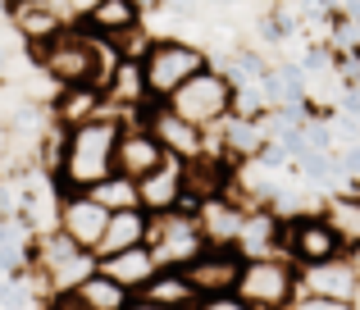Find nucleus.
<instances>
[{"instance_id": "2f4dec72", "label": "nucleus", "mask_w": 360, "mask_h": 310, "mask_svg": "<svg viewBox=\"0 0 360 310\" xmlns=\"http://www.w3.org/2000/svg\"><path fill=\"white\" fill-rule=\"evenodd\" d=\"M128 310H169V306H155V302H146V297H132Z\"/></svg>"}, {"instance_id": "bb28decb", "label": "nucleus", "mask_w": 360, "mask_h": 310, "mask_svg": "<svg viewBox=\"0 0 360 310\" xmlns=\"http://www.w3.org/2000/svg\"><path fill=\"white\" fill-rule=\"evenodd\" d=\"M306 142H310V151H338L333 146V128L324 124V119H306Z\"/></svg>"}, {"instance_id": "0eeeda50", "label": "nucleus", "mask_w": 360, "mask_h": 310, "mask_svg": "<svg viewBox=\"0 0 360 310\" xmlns=\"http://www.w3.org/2000/svg\"><path fill=\"white\" fill-rule=\"evenodd\" d=\"M238 297L251 310H288L297 297V265L288 256H260L246 260L238 278Z\"/></svg>"}, {"instance_id": "c85d7f7f", "label": "nucleus", "mask_w": 360, "mask_h": 310, "mask_svg": "<svg viewBox=\"0 0 360 310\" xmlns=\"http://www.w3.org/2000/svg\"><path fill=\"white\" fill-rule=\"evenodd\" d=\"M288 310H356L352 302H333V297H310V292H297Z\"/></svg>"}, {"instance_id": "412c9836", "label": "nucleus", "mask_w": 360, "mask_h": 310, "mask_svg": "<svg viewBox=\"0 0 360 310\" xmlns=\"http://www.w3.org/2000/svg\"><path fill=\"white\" fill-rule=\"evenodd\" d=\"M146 238H150V214L146 210H119V214H110V224H105V238H101V247H96V260L132 251V247H146Z\"/></svg>"}, {"instance_id": "ddd939ff", "label": "nucleus", "mask_w": 360, "mask_h": 310, "mask_svg": "<svg viewBox=\"0 0 360 310\" xmlns=\"http://www.w3.org/2000/svg\"><path fill=\"white\" fill-rule=\"evenodd\" d=\"M169 151L155 142V133H146L141 124H123L119 133V146H115V174L123 178H146L150 169H160V160H165Z\"/></svg>"}, {"instance_id": "4468645a", "label": "nucleus", "mask_w": 360, "mask_h": 310, "mask_svg": "<svg viewBox=\"0 0 360 310\" xmlns=\"http://www.w3.org/2000/svg\"><path fill=\"white\" fill-rule=\"evenodd\" d=\"M246 210H251V205H246L242 196L224 192V196L201 201L196 224H201V233H205V242H210V247H233V242H238V233H242V224H246Z\"/></svg>"}, {"instance_id": "1a4fd4ad", "label": "nucleus", "mask_w": 360, "mask_h": 310, "mask_svg": "<svg viewBox=\"0 0 360 310\" xmlns=\"http://www.w3.org/2000/svg\"><path fill=\"white\" fill-rule=\"evenodd\" d=\"M132 124H141L146 133H155V142L165 146L169 155H178V160H196V155H205V133H201V128H192L187 119H178L174 110H169L165 101H155V96L137 105Z\"/></svg>"}, {"instance_id": "aec40b11", "label": "nucleus", "mask_w": 360, "mask_h": 310, "mask_svg": "<svg viewBox=\"0 0 360 310\" xmlns=\"http://www.w3.org/2000/svg\"><path fill=\"white\" fill-rule=\"evenodd\" d=\"M5 14H9L14 32L23 37L27 46H41V41H51V37H60L64 27H69V23L60 18V9L51 5V0H32V5H9Z\"/></svg>"}, {"instance_id": "f704fd0d", "label": "nucleus", "mask_w": 360, "mask_h": 310, "mask_svg": "<svg viewBox=\"0 0 360 310\" xmlns=\"http://www.w3.org/2000/svg\"><path fill=\"white\" fill-rule=\"evenodd\" d=\"M0 310H5V306H0Z\"/></svg>"}, {"instance_id": "5701e85b", "label": "nucleus", "mask_w": 360, "mask_h": 310, "mask_svg": "<svg viewBox=\"0 0 360 310\" xmlns=\"http://www.w3.org/2000/svg\"><path fill=\"white\" fill-rule=\"evenodd\" d=\"M73 297H78L87 310H128L132 306V292H123L115 278H105L101 269L91 278H82V283L73 288Z\"/></svg>"}, {"instance_id": "f3484780", "label": "nucleus", "mask_w": 360, "mask_h": 310, "mask_svg": "<svg viewBox=\"0 0 360 310\" xmlns=\"http://www.w3.org/2000/svg\"><path fill=\"white\" fill-rule=\"evenodd\" d=\"M110 101H105V87H60L51 96V119L55 128H78V124H91V119L110 115Z\"/></svg>"}, {"instance_id": "39448f33", "label": "nucleus", "mask_w": 360, "mask_h": 310, "mask_svg": "<svg viewBox=\"0 0 360 310\" xmlns=\"http://www.w3.org/2000/svg\"><path fill=\"white\" fill-rule=\"evenodd\" d=\"M165 105L174 110L178 119H187L192 128L210 133V128L224 124V119H233V78L219 69V64H210V69L196 73L192 82H183Z\"/></svg>"}, {"instance_id": "6e6552de", "label": "nucleus", "mask_w": 360, "mask_h": 310, "mask_svg": "<svg viewBox=\"0 0 360 310\" xmlns=\"http://www.w3.org/2000/svg\"><path fill=\"white\" fill-rule=\"evenodd\" d=\"M146 247L155 251L160 269H187L205 247H210V242H205L201 224H196L192 214H150Z\"/></svg>"}, {"instance_id": "4be33fe9", "label": "nucleus", "mask_w": 360, "mask_h": 310, "mask_svg": "<svg viewBox=\"0 0 360 310\" xmlns=\"http://www.w3.org/2000/svg\"><path fill=\"white\" fill-rule=\"evenodd\" d=\"M141 297L155 302V306H169V310H192L196 302H201V292L192 288V278H187L183 269H160Z\"/></svg>"}, {"instance_id": "a211bd4d", "label": "nucleus", "mask_w": 360, "mask_h": 310, "mask_svg": "<svg viewBox=\"0 0 360 310\" xmlns=\"http://www.w3.org/2000/svg\"><path fill=\"white\" fill-rule=\"evenodd\" d=\"M101 274L115 278L123 292L141 297L150 288V278L160 274V260L150 247H132V251H119V256H101Z\"/></svg>"}, {"instance_id": "2eb2a0df", "label": "nucleus", "mask_w": 360, "mask_h": 310, "mask_svg": "<svg viewBox=\"0 0 360 310\" xmlns=\"http://www.w3.org/2000/svg\"><path fill=\"white\" fill-rule=\"evenodd\" d=\"M183 169H187V160H178V155L160 160V169H150V174L137 183L141 210L146 214H174L178 201H183Z\"/></svg>"}, {"instance_id": "c756f323", "label": "nucleus", "mask_w": 360, "mask_h": 310, "mask_svg": "<svg viewBox=\"0 0 360 310\" xmlns=\"http://www.w3.org/2000/svg\"><path fill=\"white\" fill-rule=\"evenodd\" d=\"M192 310H251V306H246L238 292H219V297H201Z\"/></svg>"}, {"instance_id": "473e14b6", "label": "nucleus", "mask_w": 360, "mask_h": 310, "mask_svg": "<svg viewBox=\"0 0 360 310\" xmlns=\"http://www.w3.org/2000/svg\"><path fill=\"white\" fill-rule=\"evenodd\" d=\"M5 5H32V0H5Z\"/></svg>"}, {"instance_id": "72a5a7b5", "label": "nucleus", "mask_w": 360, "mask_h": 310, "mask_svg": "<svg viewBox=\"0 0 360 310\" xmlns=\"http://www.w3.org/2000/svg\"><path fill=\"white\" fill-rule=\"evenodd\" d=\"M352 306H356V310H360V292H356V302H352Z\"/></svg>"}, {"instance_id": "7c9ffc66", "label": "nucleus", "mask_w": 360, "mask_h": 310, "mask_svg": "<svg viewBox=\"0 0 360 310\" xmlns=\"http://www.w3.org/2000/svg\"><path fill=\"white\" fill-rule=\"evenodd\" d=\"M46 310H87V306H82L73 292H60V297H46Z\"/></svg>"}, {"instance_id": "9b49d317", "label": "nucleus", "mask_w": 360, "mask_h": 310, "mask_svg": "<svg viewBox=\"0 0 360 310\" xmlns=\"http://www.w3.org/2000/svg\"><path fill=\"white\" fill-rule=\"evenodd\" d=\"M242 269H246V260L238 256V247H205L183 274L192 278V288L201 297H219V292H238Z\"/></svg>"}, {"instance_id": "a878e982", "label": "nucleus", "mask_w": 360, "mask_h": 310, "mask_svg": "<svg viewBox=\"0 0 360 310\" xmlns=\"http://www.w3.org/2000/svg\"><path fill=\"white\" fill-rule=\"evenodd\" d=\"M0 306H5V310H27V306H32L27 283H18V278H0Z\"/></svg>"}, {"instance_id": "7ed1b4c3", "label": "nucleus", "mask_w": 360, "mask_h": 310, "mask_svg": "<svg viewBox=\"0 0 360 310\" xmlns=\"http://www.w3.org/2000/svg\"><path fill=\"white\" fill-rule=\"evenodd\" d=\"M101 269L96 251H82L73 238H64L60 228L32 238V269H27V283L41 278L46 297H60V292H73L82 278H91Z\"/></svg>"}, {"instance_id": "f257e3e1", "label": "nucleus", "mask_w": 360, "mask_h": 310, "mask_svg": "<svg viewBox=\"0 0 360 310\" xmlns=\"http://www.w3.org/2000/svg\"><path fill=\"white\" fill-rule=\"evenodd\" d=\"M27 55H32V64L55 87H105L110 73L123 64L115 55V46L91 37V32H82V27H64L51 41L27 46Z\"/></svg>"}, {"instance_id": "9d476101", "label": "nucleus", "mask_w": 360, "mask_h": 310, "mask_svg": "<svg viewBox=\"0 0 360 310\" xmlns=\"http://www.w3.org/2000/svg\"><path fill=\"white\" fill-rule=\"evenodd\" d=\"M105 224H110V210L96 205L87 192H64L60 196V214H55V228L64 238H73L82 251H96L101 238H105Z\"/></svg>"}, {"instance_id": "423d86ee", "label": "nucleus", "mask_w": 360, "mask_h": 310, "mask_svg": "<svg viewBox=\"0 0 360 310\" xmlns=\"http://www.w3.org/2000/svg\"><path fill=\"white\" fill-rule=\"evenodd\" d=\"M283 256L292 265H324V260L352 256L347 233L333 224V214H283Z\"/></svg>"}, {"instance_id": "f03ea898", "label": "nucleus", "mask_w": 360, "mask_h": 310, "mask_svg": "<svg viewBox=\"0 0 360 310\" xmlns=\"http://www.w3.org/2000/svg\"><path fill=\"white\" fill-rule=\"evenodd\" d=\"M123 124H132V119L110 110V115L91 119V124L64 128V151H60V169H55L60 192H91L101 178L115 174V146H119Z\"/></svg>"}, {"instance_id": "cd10ccee", "label": "nucleus", "mask_w": 360, "mask_h": 310, "mask_svg": "<svg viewBox=\"0 0 360 310\" xmlns=\"http://www.w3.org/2000/svg\"><path fill=\"white\" fill-rule=\"evenodd\" d=\"M51 5L60 9V18H64V23H69V27H78L82 18H87L91 9L101 5V0H51Z\"/></svg>"}, {"instance_id": "f8f14e48", "label": "nucleus", "mask_w": 360, "mask_h": 310, "mask_svg": "<svg viewBox=\"0 0 360 310\" xmlns=\"http://www.w3.org/2000/svg\"><path fill=\"white\" fill-rule=\"evenodd\" d=\"M297 292L333 297V302H356V292H360V274H356L352 256L324 260V265H297Z\"/></svg>"}, {"instance_id": "dca6fc26", "label": "nucleus", "mask_w": 360, "mask_h": 310, "mask_svg": "<svg viewBox=\"0 0 360 310\" xmlns=\"http://www.w3.org/2000/svg\"><path fill=\"white\" fill-rule=\"evenodd\" d=\"M238 256L242 260H260V256H283V214L269 205H255L246 210V224L238 233Z\"/></svg>"}, {"instance_id": "20e7f679", "label": "nucleus", "mask_w": 360, "mask_h": 310, "mask_svg": "<svg viewBox=\"0 0 360 310\" xmlns=\"http://www.w3.org/2000/svg\"><path fill=\"white\" fill-rule=\"evenodd\" d=\"M210 64L214 60L201 46L178 41V37H155V41L146 46V55L137 60V69H141V82H146V96L169 101L183 82H192L196 73H205Z\"/></svg>"}, {"instance_id": "393cba45", "label": "nucleus", "mask_w": 360, "mask_h": 310, "mask_svg": "<svg viewBox=\"0 0 360 310\" xmlns=\"http://www.w3.org/2000/svg\"><path fill=\"white\" fill-rule=\"evenodd\" d=\"M297 27H301V9H292V5H274L269 14L255 18V37H260L264 46L292 41V37H297Z\"/></svg>"}, {"instance_id": "b1692460", "label": "nucleus", "mask_w": 360, "mask_h": 310, "mask_svg": "<svg viewBox=\"0 0 360 310\" xmlns=\"http://www.w3.org/2000/svg\"><path fill=\"white\" fill-rule=\"evenodd\" d=\"M87 196H91L96 205H105L110 214H119V210H141L137 178H123V174H110V178H101V183L91 187Z\"/></svg>"}, {"instance_id": "6ab92c4d", "label": "nucleus", "mask_w": 360, "mask_h": 310, "mask_svg": "<svg viewBox=\"0 0 360 310\" xmlns=\"http://www.w3.org/2000/svg\"><path fill=\"white\" fill-rule=\"evenodd\" d=\"M78 27L91 32V37H101V41H119L123 32L141 27V0H101Z\"/></svg>"}]
</instances>
